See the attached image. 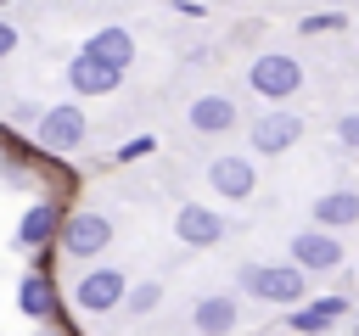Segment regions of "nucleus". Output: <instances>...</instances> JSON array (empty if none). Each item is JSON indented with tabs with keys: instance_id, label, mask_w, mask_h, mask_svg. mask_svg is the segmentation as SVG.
<instances>
[{
	"instance_id": "7ed1b4c3",
	"label": "nucleus",
	"mask_w": 359,
	"mask_h": 336,
	"mask_svg": "<svg viewBox=\"0 0 359 336\" xmlns=\"http://www.w3.org/2000/svg\"><path fill=\"white\" fill-rule=\"evenodd\" d=\"M84 134H90V123H84V106H79V101H56V106H45V112H39V123H34V140H39V151H45V157L79 151V146H84Z\"/></svg>"
},
{
	"instance_id": "412c9836",
	"label": "nucleus",
	"mask_w": 359,
	"mask_h": 336,
	"mask_svg": "<svg viewBox=\"0 0 359 336\" xmlns=\"http://www.w3.org/2000/svg\"><path fill=\"white\" fill-rule=\"evenodd\" d=\"M337 146L359 151V112H342V118H337Z\"/></svg>"
},
{
	"instance_id": "0eeeda50",
	"label": "nucleus",
	"mask_w": 359,
	"mask_h": 336,
	"mask_svg": "<svg viewBox=\"0 0 359 336\" xmlns=\"http://www.w3.org/2000/svg\"><path fill=\"white\" fill-rule=\"evenodd\" d=\"M297 140H303V118H297V112H286V106L258 112V118H252V129H247V146H252L258 157H280V151H292Z\"/></svg>"
},
{
	"instance_id": "6ab92c4d",
	"label": "nucleus",
	"mask_w": 359,
	"mask_h": 336,
	"mask_svg": "<svg viewBox=\"0 0 359 336\" xmlns=\"http://www.w3.org/2000/svg\"><path fill=\"white\" fill-rule=\"evenodd\" d=\"M337 28H348V11H337V6H331V11H309V17L297 22V34H309V39H314V34H337Z\"/></svg>"
},
{
	"instance_id": "5701e85b",
	"label": "nucleus",
	"mask_w": 359,
	"mask_h": 336,
	"mask_svg": "<svg viewBox=\"0 0 359 336\" xmlns=\"http://www.w3.org/2000/svg\"><path fill=\"white\" fill-rule=\"evenodd\" d=\"M174 11H180V17H202V0H180Z\"/></svg>"
},
{
	"instance_id": "f257e3e1",
	"label": "nucleus",
	"mask_w": 359,
	"mask_h": 336,
	"mask_svg": "<svg viewBox=\"0 0 359 336\" xmlns=\"http://www.w3.org/2000/svg\"><path fill=\"white\" fill-rule=\"evenodd\" d=\"M241 291L258 297V302H275V308H297L309 302V269H297L292 258L286 263H241Z\"/></svg>"
},
{
	"instance_id": "2eb2a0df",
	"label": "nucleus",
	"mask_w": 359,
	"mask_h": 336,
	"mask_svg": "<svg viewBox=\"0 0 359 336\" xmlns=\"http://www.w3.org/2000/svg\"><path fill=\"white\" fill-rule=\"evenodd\" d=\"M17 308H22L28 319H56V286H50L45 269H28V274L17 280Z\"/></svg>"
},
{
	"instance_id": "a211bd4d",
	"label": "nucleus",
	"mask_w": 359,
	"mask_h": 336,
	"mask_svg": "<svg viewBox=\"0 0 359 336\" xmlns=\"http://www.w3.org/2000/svg\"><path fill=\"white\" fill-rule=\"evenodd\" d=\"M157 302H163V280H135V286H129V297H123V308H129V314H151Z\"/></svg>"
},
{
	"instance_id": "ddd939ff",
	"label": "nucleus",
	"mask_w": 359,
	"mask_h": 336,
	"mask_svg": "<svg viewBox=\"0 0 359 336\" xmlns=\"http://www.w3.org/2000/svg\"><path fill=\"white\" fill-rule=\"evenodd\" d=\"M191 325H196L202 336H230V330L241 325V302H236L230 291H213V297H196V308H191Z\"/></svg>"
},
{
	"instance_id": "aec40b11",
	"label": "nucleus",
	"mask_w": 359,
	"mask_h": 336,
	"mask_svg": "<svg viewBox=\"0 0 359 336\" xmlns=\"http://www.w3.org/2000/svg\"><path fill=\"white\" fill-rule=\"evenodd\" d=\"M157 151V140L151 134H135V140H123L118 151H112V162H140V157H151Z\"/></svg>"
},
{
	"instance_id": "f3484780",
	"label": "nucleus",
	"mask_w": 359,
	"mask_h": 336,
	"mask_svg": "<svg viewBox=\"0 0 359 336\" xmlns=\"http://www.w3.org/2000/svg\"><path fill=\"white\" fill-rule=\"evenodd\" d=\"M314 224H325V230L359 224V190H320L314 196Z\"/></svg>"
},
{
	"instance_id": "a878e982",
	"label": "nucleus",
	"mask_w": 359,
	"mask_h": 336,
	"mask_svg": "<svg viewBox=\"0 0 359 336\" xmlns=\"http://www.w3.org/2000/svg\"><path fill=\"white\" fill-rule=\"evenodd\" d=\"M0 6H6V0H0Z\"/></svg>"
},
{
	"instance_id": "1a4fd4ad",
	"label": "nucleus",
	"mask_w": 359,
	"mask_h": 336,
	"mask_svg": "<svg viewBox=\"0 0 359 336\" xmlns=\"http://www.w3.org/2000/svg\"><path fill=\"white\" fill-rule=\"evenodd\" d=\"M208 185H213L224 202H247V196L258 190V168H252V157L224 151V157H213V162H208Z\"/></svg>"
},
{
	"instance_id": "39448f33",
	"label": "nucleus",
	"mask_w": 359,
	"mask_h": 336,
	"mask_svg": "<svg viewBox=\"0 0 359 336\" xmlns=\"http://www.w3.org/2000/svg\"><path fill=\"white\" fill-rule=\"evenodd\" d=\"M56 246H62L67 258H84V263H90V258H101V252L112 246V218H107V213H67Z\"/></svg>"
},
{
	"instance_id": "4468645a",
	"label": "nucleus",
	"mask_w": 359,
	"mask_h": 336,
	"mask_svg": "<svg viewBox=\"0 0 359 336\" xmlns=\"http://www.w3.org/2000/svg\"><path fill=\"white\" fill-rule=\"evenodd\" d=\"M185 118H191V129H196V134H230L241 112H236V101H230V95H219V90H213V95H196Z\"/></svg>"
},
{
	"instance_id": "b1692460",
	"label": "nucleus",
	"mask_w": 359,
	"mask_h": 336,
	"mask_svg": "<svg viewBox=\"0 0 359 336\" xmlns=\"http://www.w3.org/2000/svg\"><path fill=\"white\" fill-rule=\"evenodd\" d=\"M325 6H348V0H325Z\"/></svg>"
},
{
	"instance_id": "393cba45",
	"label": "nucleus",
	"mask_w": 359,
	"mask_h": 336,
	"mask_svg": "<svg viewBox=\"0 0 359 336\" xmlns=\"http://www.w3.org/2000/svg\"><path fill=\"white\" fill-rule=\"evenodd\" d=\"M353 336H359V319H353Z\"/></svg>"
},
{
	"instance_id": "6e6552de",
	"label": "nucleus",
	"mask_w": 359,
	"mask_h": 336,
	"mask_svg": "<svg viewBox=\"0 0 359 336\" xmlns=\"http://www.w3.org/2000/svg\"><path fill=\"white\" fill-rule=\"evenodd\" d=\"M118 84H123V67H112V62H101V56H90V50H79V56L67 62V90L84 95V101L112 95Z\"/></svg>"
},
{
	"instance_id": "f8f14e48",
	"label": "nucleus",
	"mask_w": 359,
	"mask_h": 336,
	"mask_svg": "<svg viewBox=\"0 0 359 336\" xmlns=\"http://www.w3.org/2000/svg\"><path fill=\"white\" fill-rule=\"evenodd\" d=\"M337 319H348V297H342V291H325V297H314V302H297L286 325H292L297 336H320V330H331Z\"/></svg>"
},
{
	"instance_id": "20e7f679",
	"label": "nucleus",
	"mask_w": 359,
	"mask_h": 336,
	"mask_svg": "<svg viewBox=\"0 0 359 336\" xmlns=\"http://www.w3.org/2000/svg\"><path fill=\"white\" fill-rule=\"evenodd\" d=\"M342 230H325V224H309L292 235V263L309 269V274H337L342 269Z\"/></svg>"
},
{
	"instance_id": "9b49d317",
	"label": "nucleus",
	"mask_w": 359,
	"mask_h": 336,
	"mask_svg": "<svg viewBox=\"0 0 359 336\" xmlns=\"http://www.w3.org/2000/svg\"><path fill=\"white\" fill-rule=\"evenodd\" d=\"M56 235H62V207H56L50 196L34 202V207L17 218V246H28V252H45Z\"/></svg>"
},
{
	"instance_id": "9d476101",
	"label": "nucleus",
	"mask_w": 359,
	"mask_h": 336,
	"mask_svg": "<svg viewBox=\"0 0 359 336\" xmlns=\"http://www.w3.org/2000/svg\"><path fill=\"white\" fill-rule=\"evenodd\" d=\"M174 235H180L185 246H219V241H224V218H219L213 207H202V202H180Z\"/></svg>"
},
{
	"instance_id": "dca6fc26",
	"label": "nucleus",
	"mask_w": 359,
	"mask_h": 336,
	"mask_svg": "<svg viewBox=\"0 0 359 336\" xmlns=\"http://www.w3.org/2000/svg\"><path fill=\"white\" fill-rule=\"evenodd\" d=\"M84 50H90V56H101V62H112V67H123V73H129V62H135V34H129V28H118V22H112V28H95V34H90V39H84Z\"/></svg>"
},
{
	"instance_id": "f03ea898",
	"label": "nucleus",
	"mask_w": 359,
	"mask_h": 336,
	"mask_svg": "<svg viewBox=\"0 0 359 336\" xmlns=\"http://www.w3.org/2000/svg\"><path fill=\"white\" fill-rule=\"evenodd\" d=\"M247 90L258 101H292L303 90V62L286 56V50H258L247 62Z\"/></svg>"
},
{
	"instance_id": "423d86ee",
	"label": "nucleus",
	"mask_w": 359,
	"mask_h": 336,
	"mask_svg": "<svg viewBox=\"0 0 359 336\" xmlns=\"http://www.w3.org/2000/svg\"><path fill=\"white\" fill-rule=\"evenodd\" d=\"M123 297H129V274L123 269H107V263L84 269L79 286H73V302L84 314H112V308H123Z\"/></svg>"
},
{
	"instance_id": "4be33fe9",
	"label": "nucleus",
	"mask_w": 359,
	"mask_h": 336,
	"mask_svg": "<svg viewBox=\"0 0 359 336\" xmlns=\"http://www.w3.org/2000/svg\"><path fill=\"white\" fill-rule=\"evenodd\" d=\"M11 50H17V28H11V22H6V17H0V62H6V56H11Z\"/></svg>"
}]
</instances>
